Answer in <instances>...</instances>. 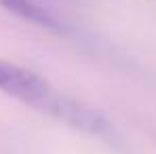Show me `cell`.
I'll return each mask as SVG.
<instances>
[{"mask_svg":"<svg viewBox=\"0 0 156 154\" xmlns=\"http://www.w3.org/2000/svg\"><path fill=\"white\" fill-rule=\"evenodd\" d=\"M0 91L27 108L47 114L66 127L76 129L80 133L93 137H108L110 123L101 112L91 108L89 103L78 102L74 97L57 91L47 78L27 70L19 63L0 59Z\"/></svg>","mask_w":156,"mask_h":154,"instance_id":"1","label":"cell"},{"mask_svg":"<svg viewBox=\"0 0 156 154\" xmlns=\"http://www.w3.org/2000/svg\"><path fill=\"white\" fill-rule=\"evenodd\" d=\"M0 6H2L6 13H11V15L19 17V19H23L27 23L47 27V30H55V32L61 27L51 13H49L44 6H40L38 2H34V0H0Z\"/></svg>","mask_w":156,"mask_h":154,"instance_id":"2","label":"cell"}]
</instances>
